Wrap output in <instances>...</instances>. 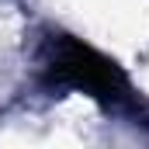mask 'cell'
Returning <instances> with one entry per match:
<instances>
[{"label": "cell", "mask_w": 149, "mask_h": 149, "mask_svg": "<svg viewBox=\"0 0 149 149\" xmlns=\"http://www.w3.org/2000/svg\"><path fill=\"white\" fill-rule=\"evenodd\" d=\"M45 83L56 90L87 94L90 101L104 108H125L132 104V83L125 70L97 52L94 45L80 42L73 35H52L45 45Z\"/></svg>", "instance_id": "6da1fadb"}]
</instances>
